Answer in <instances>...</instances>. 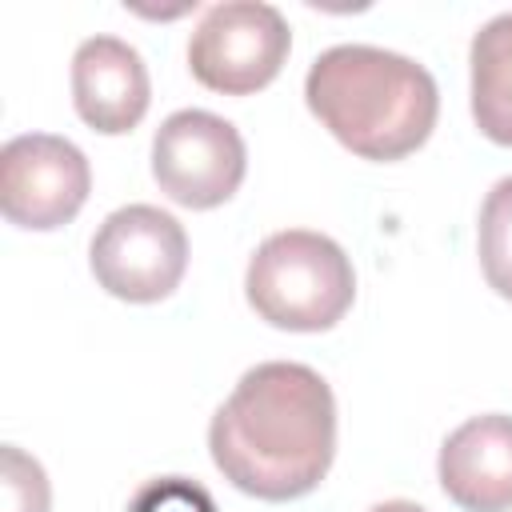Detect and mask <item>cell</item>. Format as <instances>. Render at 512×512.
<instances>
[{
	"label": "cell",
	"mask_w": 512,
	"mask_h": 512,
	"mask_svg": "<svg viewBox=\"0 0 512 512\" xmlns=\"http://www.w3.org/2000/svg\"><path fill=\"white\" fill-rule=\"evenodd\" d=\"M220 476L256 500H300L332 468L336 396L328 380L296 360L248 368L208 424Z\"/></svg>",
	"instance_id": "6da1fadb"
},
{
	"label": "cell",
	"mask_w": 512,
	"mask_h": 512,
	"mask_svg": "<svg viewBox=\"0 0 512 512\" xmlns=\"http://www.w3.org/2000/svg\"><path fill=\"white\" fill-rule=\"evenodd\" d=\"M308 112L364 160H404L416 152L440 116V92L412 56L336 44L320 52L304 76Z\"/></svg>",
	"instance_id": "7a4b0ae2"
},
{
	"label": "cell",
	"mask_w": 512,
	"mask_h": 512,
	"mask_svg": "<svg viewBox=\"0 0 512 512\" xmlns=\"http://www.w3.org/2000/svg\"><path fill=\"white\" fill-rule=\"evenodd\" d=\"M244 296L252 312L284 332H328L356 300L348 252L308 228L272 232L248 260Z\"/></svg>",
	"instance_id": "3957f363"
},
{
	"label": "cell",
	"mask_w": 512,
	"mask_h": 512,
	"mask_svg": "<svg viewBox=\"0 0 512 512\" xmlns=\"http://www.w3.org/2000/svg\"><path fill=\"white\" fill-rule=\"evenodd\" d=\"M96 284L128 304H156L172 296L188 268L184 224L156 204H124L104 216L88 244Z\"/></svg>",
	"instance_id": "277c9868"
},
{
	"label": "cell",
	"mask_w": 512,
	"mask_h": 512,
	"mask_svg": "<svg viewBox=\"0 0 512 512\" xmlns=\"http://www.w3.org/2000/svg\"><path fill=\"white\" fill-rule=\"evenodd\" d=\"M288 48L292 32L280 8L260 0H228L200 16L188 40V68L220 96H252L280 76Z\"/></svg>",
	"instance_id": "5b68a950"
},
{
	"label": "cell",
	"mask_w": 512,
	"mask_h": 512,
	"mask_svg": "<svg viewBox=\"0 0 512 512\" xmlns=\"http://www.w3.org/2000/svg\"><path fill=\"white\" fill-rule=\"evenodd\" d=\"M244 172V136L216 112L180 108L152 136V176L160 192L180 208H220L236 196Z\"/></svg>",
	"instance_id": "8992f818"
},
{
	"label": "cell",
	"mask_w": 512,
	"mask_h": 512,
	"mask_svg": "<svg viewBox=\"0 0 512 512\" xmlns=\"http://www.w3.org/2000/svg\"><path fill=\"white\" fill-rule=\"evenodd\" d=\"M92 188L88 156L52 132H24L0 148V212L28 232L76 220Z\"/></svg>",
	"instance_id": "52a82bcc"
},
{
	"label": "cell",
	"mask_w": 512,
	"mask_h": 512,
	"mask_svg": "<svg viewBox=\"0 0 512 512\" xmlns=\"http://www.w3.org/2000/svg\"><path fill=\"white\" fill-rule=\"evenodd\" d=\"M152 100L148 68L140 52L116 36H88L72 56V104L76 116L104 132L124 136L132 132Z\"/></svg>",
	"instance_id": "ba28073f"
},
{
	"label": "cell",
	"mask_w": 512,
	"mask_h": 512,
	"mask_svg": "<svg viewBox=\"0 0 512 512\" xmlns=\"http://www.w3.org/2000/svg\"><path fill=\"white\" fill-rule=\"evenodd\" d=\"M436 476L464 512H512V416L484 412L452 428L440 444Z\"/></svg>",
	"instance_id": "9c48e42d"
},
{
	"label": "cell",
	"mask_w": 512,
	"mask_h": 512,
	"mask_svg": "<svg viewBox=\"0 0 512 512\" xmlns=\"http://www.w3.org/2000/svg\"><path fill=\"white\" fill-rule=\"evenodd\" d=\"M472 120L492 140L512 148V12L492 16L472 36Z\"/></svg>",
	"instance_id": "30bf717a"
},
{
	"label": "cell",
	"mask_w": 512,
	"mask_h": 512,
	"mask_svg": "<svg viewBox=\"0 0 512 512\" xmlns=\"http://www.w3.org/2000/svg\"><path fill=\"white\" fill-rule=\"evenodd\" d=\"M476 248H480V268H484L488 288L512 300V176L496 180L492 192L484 196L480 224H476Z\"/></svg>",
	"instance_id": "8fae6325"
},
{
	"label": "cell",
	"mask_w": 512,
	"mask_h": 512,
	"mask_svg": "<svg viewBox=\"0 0 512 512\" xmlns=\"http://www.w3.org/2000/svg\"><path fill=\"white\" fill-rule=\"evenodd\" d=\"M128 512H216V500L204 484L188 476H156L128 500Z\"/></svg>",
	"instance_id": "7c38bea8"
},
{
	"label": "cell",
	"mask_w": 512,
	"mask_h": 512,
	"mask_svg": "<svg viewBox=\"0 0 512 512\" xmlns=\"http://www.w3.org/2000/svg\"><path fill=\"white\" fill-rule=\"evenodd\" d=\"M48 476L16 444L4 448V512H48Z\"/></svg>",
	"instance_id": "4fadbf2b"
},
{
	"label": "cell",
	"mask_w": 512,
	"mask_h": 512,
	"mask_svg": "<svg viewBox=\"0 0 512 512\" xmlns=\"http://www.w3.org/2000/svg\"><path fill=\"white\" fill-rule=\"evenodd\" d=\"M368 512H428V508H420L412 500H384V504H372Z\"/></svg>",
	"instance_id": "5bb4252c"
}]
</instances>
